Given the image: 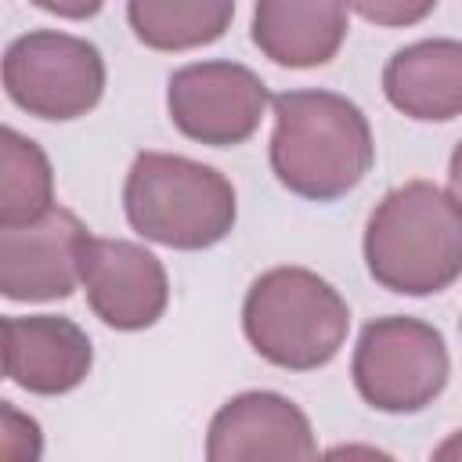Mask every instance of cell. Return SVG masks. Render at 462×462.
<instances>
[{
    "instance_id": "5bb4252c",
    "label": "cell",
    "mask_w": 462,
    "mask_h": 462,
    "mask_svg": "<svg viewBox=\"0 0 462 462\" xmlns=\"http://www.w3.org/2000/svg\"><path fill=\"white\" fill-rule=\"evenodd\" d=\"M235 0H126L134 36L152 51H191L231 29Z\"/></svg>"
},
{
    "instance_id": "6da1fadb",
    "label": "cell",
    "mask_w": 462,
    "mask_h": 462,
    "mask_svg": "<svg viewBox=\"0 0 462 462\" xmlns=\"http://www.w3.org/2000/svg\"><path fill=\"white\" fill-rule=\"evenodd\" d=\"M271 170L282 188L310 202L350 195L375 162L365 112L336 90H285L271 97Z\"/></svg>"
},
{
    "instance_id": "2e32d148",
    "label": "cell",
    "mask_w": 462,
    "mask_h": 462,
    "mask_svg": "<svg viewBox=\"0 0 462 462\" xmlns=\"http://www.w3.org/2000/svg\"><path fill=\"white\" fill-rule=\"evenodd\" d=\"M43 455L40 422L0 397V462H36Z\"/></svg>"
},
{
    "instance_id": "4fadbf2b",
    "label": "cell",
    "mask_w": 462,
    "mask_h": 462,
    "mask_svg": "<svg viewBox=\"0 0 462 462\" xmlns=\"http://www.w3.org/2000/svg\"><path fill=\"white\" fill-rule=\"evenodd\" d=\"M383 94L419 123L455 119L462 112V43L440 36L393 51L383 69Z\"/></svg>"
},
{
    "instance_id": "7a4b0ae2",
    "label": "cell",
    "mask_w": 462,
    "mask_h": 462,
    "mask_svg": "<svg viewBox=\"0 0 462 462\" xmlns=\"http://www.w3.org/2000/svg\"><path fill=\"white\" fill-rule=\"evenodd\" d=\"M368 274L401 296H433L462 274V213L448 188L408 180L386 191L365 224Z\"/></svg>"
},
{
    "instance_id": "7c38bea8",
    "label": "cell",
    "mask_w": 462,
    "mask_h": 462,
    "mask_svg": "<svg viewBox=\"0 0 462 462\" xmlns=\"http://www.w3.org/2000/svg\"><path fill=\"white\" fill-rule=\"evenodd\" d=\"M346 29V0H256L253 7V43L285 69L328 65Z\"/></svg>"
},
{
    "instance_id": "9a60e30c",
    "label": "cell",
    "mask_w": 462,
    "mask_h": 462,
    "mask_svg": "<svg viewBox=\"0 0 462 462\" xmlns=\"http://www.w3.org/2000/svg\"><path fill=\"white\" fill-rule=\"evenodd\" d=\"M54 206V170L47 152L0 123V224H22Z\"/></svg>"
},
{
    "instance_id": "52a82bcc",
    "label": "cell",
    "mask_w": 462,
    "mask_h": 462,
    "mask_svg": "<svg viewBox=\"0 0 462 462\" xmlns=\"http://www.w3.org/2000/svg\"><path fill=\"white\" fill-rule=\"evenodd\" d=\"M271 105L263 79L238 61H195L170 76L166 112L170 123L199 144L231 148L245 144Z\"/></svg>"
},
{
    "instance_id": "8992f818",
    "label": "cell",
    "mask_w": 462,
    "mask_h": 462,
    "mask_svg": "<svg viewBox=\"0 0 462 462\" xmlns=\"http://www.w3.org/2000/svg\"><path fill=\"white\" fill-rule=\"evenodd\" d=\"M0 83L7 97L51 123H69L87 116L105 94V58L101 51L58 29H32L0 58Z\"/></svg>"
},
{
    "instance_id": "30bf717a",
    "label": "cell",
    "mask_w": 462,
    "mask_h": 462,
    "mask_svg": "<svg viewBox=\"0 0 462 462\" xmlns=\"http://www.w3.org/2000/svg\"><path fill=\"white\" fill-rule=\"evenodd\" d=\"M314 430L296 401L274 390H245L220 404L206 433L209 462L256 458H314Z\"/></svg>"
},
{
    "instance_id": "8fae6325",
    "label": "cell",
    "mask_w": 462,
    "mask_h": 462,
    "mask_svg": "<svg viewBox=\"0 0 462 462\" xmlns=\"http://www.w3.org/2000/svg\"><path fill=\"white\" fill-rule=\"evenodd\" d=\"M94 365L90 336L58 314L7 318V375L40 397L76 390Z\"/></svg>"
},
{
    "instance_id": "ac0fdd59",
    "label": "cell",
    "mask_w": 462,
    "mask_h": 462,
    "mask_svg": "<svg viewBox=\"0 0 462 462\" xmlns=\"http://www.w3.org/2000/svg\"><path fill=\"white\" fill-rule=\"evenodd\" d=\"M40 11L47 14H58V18H69V22H83V18H94L105 0H32Z\"/></svg>"
},
{
    "instance_id": "ba28073f",
    "label": "cell",
    "mask_w": 462,
    "mask_h": 462,
    "mask_svg": "<svg viewBox=\"0 0 462 462\" xmlns=\"http://www.w3.org/2000/svg\"><path fill=\"white\" fill-rule=\"evenodd\" d=\"M79 285L90 310L116 332L152 328L170 303V278L162 260L126 238L83 235Z\"/></svg>"
},
{
    "instance_id": "277c9868",
    "label": "cell",
    "mask_w": 462,
    "mask_h": 462,
    "mask_svg": "<svg viewBox=\"0 0 462 462\" xmlns=\"http://www.w3.org/2000/svg\"><path fill=\"white\" fill-rule=\"evenodd\" d=\"M346 300L307 267H271L242 300V332L249 346L289 372L328 365L346 343Z\"/></svg>"
},
{
    "instance_id": "d6986e66",
    "label": "cell",
    "mask_w": 462,
    "mask_h": 462,
    "mask_svg": "<svg viewBox=\"0 0 462 462\" xmlns=\"http://www.w3.org/2000/svg\"><path fill=\"white\" fill-rule=\"evenodd\" d=\"M7 375V318H0V379Z\"/></svg>"
},
{
    "instance_id": "9c48e42d",
    "label": "cell",
    "mask_w": 462,
    "mask_h": 462,
    "mask_svg": "<svg viewBox=\"0 0 462 462\" xmlns=\"http://www.w3.org/2000/svg\"><path fill=\"white\" fill-rule=\"evenodd\" d=\"M83 235V220L65 206H51L22 224H0V296L18 303L72 296Z\"/></svg>"
},
{
    "instance_id": "3957f363",
    "label": "cell",
    "mask_w": 462,
    "mask_h": 462,
    "mask_svg": "<svg viewBox=\"0 0 462 462\" xmlns=\"http://www.w3.org/2000/svg\"><path fill=\"white\" fill-rule=\"evenodd\" d=\"M123 209L141 238L195 253L231 235L238 199L217 166L170 152H137L126 170Z\"/></svg>"
},
{
    "instance_id": "e0dca14e",
    "label": "cell",
    "mask_w": 462,
    "mask_h": 462,
    "mask_svg": "<svg viewBox=\"0 0 462 462\" xmlns=\"http://www.w3.org/2000/svg\"><path fill=\"white\" fill-rule=\"evenodd\" d=\"M437 0H346V11H357L372 25L386 29H404L419 25L426 14H433Z\"/></svg>"
},
{
    "instance_id": "5b68a950",
    "label": "cell",
    "mask_w": 462,
    "mask_h": 462,
    "mask_svg": "<svg viewBox=\"0 0 462 462\" xmlns=\"http://www.w3.org/2000/svg\"><path fill=\"white\" fill-rule=\"evenodd\" d=\"M350 375L361 401L375 411L415 415L433 404L448 386V343L430 321L386 314L361 328Z\"/></svg>"
}]
</instances>
